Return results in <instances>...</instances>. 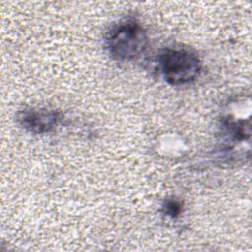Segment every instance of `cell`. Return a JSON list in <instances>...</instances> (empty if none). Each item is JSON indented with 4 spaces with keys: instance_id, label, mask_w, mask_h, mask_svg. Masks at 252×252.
Listing matches in <instances>:
<instances>
[{
    "instance_id": "3957f363",
    "label": "cell",
    "mask_w": 252,
    "mask_h": 252,
    "mask_svg": "<svg viewBox=\"0 0 252 252\" xmlns=\"http://www.w3.org/2000/svg\"><path fill=\"white\" fill-rule=\"evenodd\" d=\"M59 111L48 108H25L17 114L19 125L32 134H45L51 132L59 123Z\"/></svg>"
},
{
    "instance_id": "7a4b0ae2",
    "label": "cell",
    "mask_w": 252,
    "mask_h": 252,
    "mask_svg": "<svg viewBox=\"0 0 252 252\" xmlns=\"http://www.w3.org/2000/svg\"><path fill=\"white\" fill-rule=\"evenodd\" d=\"M106 47L110 55L119 61H130L139 57L147 48L148 35L144 28L134 20L122 22L108 32Z\"/></svg>"
},
{
    "instance_id": "6da1fadb",
    "label": "cell",
    "mask_w": 252,
    "mask_h": 252,
    "mask_svg": "<svg viewBox=\"0 0 252 252\" xmlns=\"http://www.w3.org/2000/svg\"><path fill=\"white\" fill-rule=\"evenodd\" d=\"M158 67L164 80L172 86L191 83L200 74L199 56L184 47H167L158 54Z\"/></svg>"
},
{
    "instance_id": "277c9868",
    "label": "cell",
    "mask_w": 252,
    "mask_h": 252,
    "mask_svg": "<svg viewBox=\"0 0 252 252\" xmlns=\"http://www.w3.org/2000/svg\"><path fill=\"white\" fill-rule=\"evenodd\" d=\"M162 210L165 213V215H167L171 218H176L177 216H179V214L182 210V206H181L180 202H178L176 200H167L164 203Z\"/></svg>"
}]
</instances>
